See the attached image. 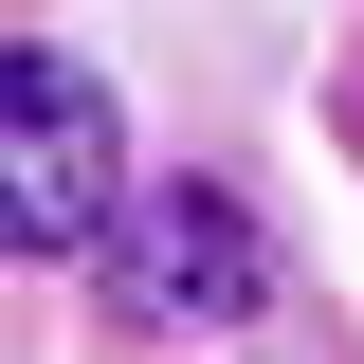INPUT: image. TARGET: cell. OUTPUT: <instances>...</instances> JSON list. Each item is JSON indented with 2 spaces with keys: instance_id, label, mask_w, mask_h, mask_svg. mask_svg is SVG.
Here are the masks:
<instances>
[{
  "instance_id": "cell-1",
  "label": "cell",
  "mask_w": 364,
  "mask_h": 364,
  "mask_svg": "<svg viewBox=\"0 0 364 364\" xmlns=\"http://www.w3.org/2000/svg\"><path fill=\"white\" fill-rule=\"evenodd\" d=\"M0 237L18 255L128 237V109H109L91 55H0Z\"/></svg>"
},
{
  "instance_id": "cell-2",
  "label": "cell",
  "mask_w": 364,
  "mask_h": 364,
  "mask_svg": "<svg viewBox=\"0 0 364 364\" xmlns=\"http://www.w3.org/2000/svg\"><path fill=\"white\" fill-rule=\"evenodd\" d=\"M273 291V255H255V219H237L219 182H164V200H128V237H109V328H237Z\"/></svg>"
}]
</instances>
